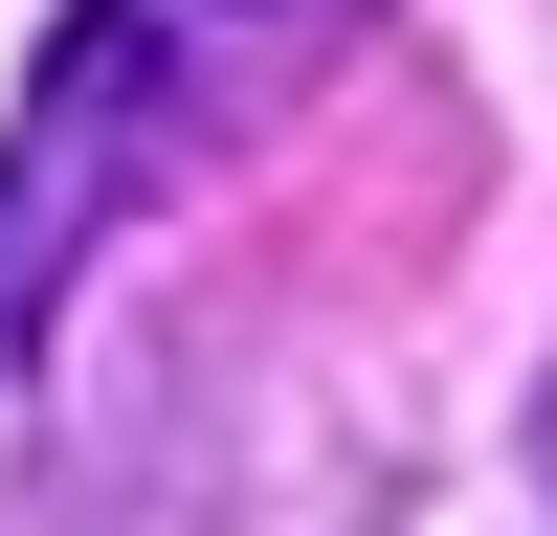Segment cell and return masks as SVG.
<instances>
[{
  "instance_id": "obj_1",
  "label": "cell",
  "mask_w": 557,
  "mask_h": 536,
  "mask_svg": "<svg viewBox=\"0 0 557 536\" xmlns=\"http://www.w3.org/2000/svg\"><path fill=\"white\" fill-rule=\"evenodd\" d=\"M157 112H178V23H45V68H23V134H0V357L45 336V291H67V246L134 202V157H157Z\"/></svg>"
},
{
  "instance_id": "obj_2",
  "label": "cell",
  "mask_w": 557,
  "mask_h": 536,
  "mask_svg": "<svg viewBox=\"0 0 557 536\" xmlns=\"http://www.w3.org/2000/svg\"><path fill=\"white\" fill-rule=\"evenodd\" d=\"M535 470H557V380H535Z\"/></svg>"
}]
</instances>
